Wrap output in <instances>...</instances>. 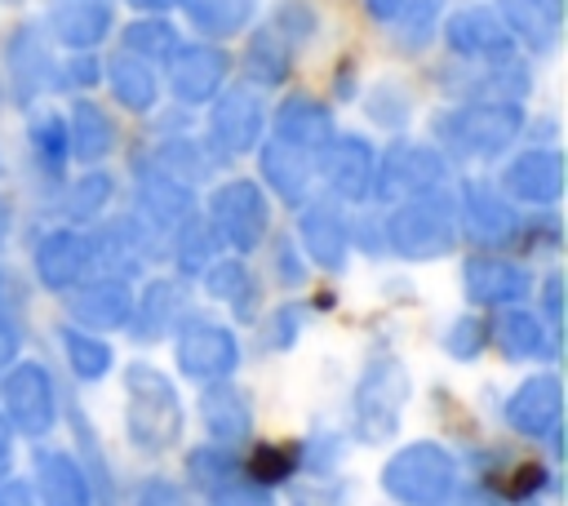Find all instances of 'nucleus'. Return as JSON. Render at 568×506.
Returning <instances> with one entry per match:
<instances>
[{"label": "nucleus", "mask_w": 568, "mask_h": 506, "mask_svg": "<svg viewBox=\"0 0 568 506\" xmlns=\"http://www.w3.org/2000/svg\"><path fill=\"white\" fill-rule=\"evenodd\" d=\"M182 431V404H178V391L164 373L146 368V364H133L129 368V435L142 453H164L173 448Z\"/></svg>", "instance_id": "obj_1"}, {"label": "nucleus", "mask_w": 568, "mask_h": 506, "mask_svg": "<svg viewBox=\"0 0 568 506\" xmlns=\"http://www.w3.org/2000/svg\"><path fill=\"white\" fill-rule=\"evenodd\" d=\"M453 457L439 444H408L382 466V488L404 506H439L453 493Z\"/></svg>", "instance_id": "obj_2"}, {"label": "nucleus", "mask_w": 568, "mask_h": 506, "mask_svg": "<svg viewBox=\"0 0 568 506\" xmlns=\"http://www.w3.org/2000/svg\"><path fill=\"white\" fill-rule=\"evenodd\" d=\"M386 240L404 257H439V253H448L453 249V204L439 200L435 191L413 195L408 204H399L390 213Z\"/></svg>", "instance_id": "obj_3"}, {"label": "nucleus", "mask_w": 568, "mask_h": 506, "mask_svg": "<svg viewBox=\"0 0 568 506\" xmlns=\"http://www.w3.org/2000/svg\"><path fill=\"white\" fill-rule=\"evenodd\" d=\"M519 124H524V115H519L515 102H475V107H462V111L444 115L439 138L462 155H493V151L510 146Z\"/></svg>", "instance_id": "obj_4"}, {"label": "nucleus", "mask_w": 568, "mask_h": 506, "mask_svg": "<svg viewBox=\"0 0 568 506\" xmlns=\"http://www.w3.org/2000/svg\"><path fill=\"white\" fill-rule=\"evenodd\" d=\"M408 395V377L395 360H382L364 373V382L355 386V426L364 439H386L399 422V404Z\"/></svg>", "instance_id": "obj_5"}, {"label": "nucleus", "mask_w": 568, "mask_h": 506, "mask_svg": "<svg viewBox=\"0 0 568 506\" xmlns=\"http://www.w3.org/2000/svg\"><path fill=\"white\" fill-rule=\"evenodd\" d=\"M0 408L22 435H44L53 426V382L40 364H13L0 382Z\"/></svg>", "instance_id": "obj_6"}, {"label": "nucleus", "mask_w": 568, "mask_h": 506, "mask_svg": "<svg viewBox=\"0 0 568 506\" xmlns=\"http://www.w3.org/2000/svg\"><path fill=\"white\" fill-rule=\"evenodd\" d=\"M209 226L222 235L231 249H253L266 235V200L253 182H226L217 186L209 204Z\"/></svg>", "instance_id": "obj_7"}, {"label": "nucleus", "mask_w": 568, "mask_h": 506, "mask_svg": "<svg viewBox=\"0 0 568 506\" xmlns=\"http://www.w3.org/2000/svg\"><path fill=\"white\" fill-rule=\"evenodd\" d=\"M226 80V53L217 44H182L169 53V84L182 102H213Z\"/></svg>", "instance_id": "obj_8"}, {"label": "nucleus", "mask_w": 568, "mask_h": 506, "mask_svg": "<svg viewBox=\"0 0 568 506\" xmlns=\"http://www.w3.org/2000/svg\"><path fill=\"white\" fill-rule=\"evenodd\" d=\"M444 36H448L453 53H462V58H510V44H515V36L506 31L501 13L497 9H484V4L457 9L448 18Z\"/></svg>", "instance_id": "obj_9"}, {"label": "nucleus", "mask_w": 568, "mask_h": 506, "mask_svg": "<svg viewBox=\"0 0 568 506\" xmlns=\"http://www.w3.org/2000/svg\"><path fill=\"white\" fill-rule=\"evenodd\" d=\"M262 133V102L253 89H231L213 102V120H209V138L226 151V155H244Z\"/></svg>", "instance_id": "obj_10"}, {"label": "nucleus", "mask_w": 568, "mask_h": 506, "mask_svg": "<svg viewBox=\"0 0 568 506\" xmlns=\"http://www.w3.org/2000/svg\"><path fill=\"white\" fill-rule=\"evenodd\" d=\"M240 360V346L217 324H186L178 333V364L191 377H226Z\"/></svg>", "instance_id": "obj_11"}, {"label": "nucleus", "mask_w": 568, "mask_h": 506, "mask_svg": "<svg viewBox=\"0 0 568 506\" xmlns=\"http://www.w3.org/2000/svg\"><path fill=\"white\" fill-rule=\"evenodd\" d=\"M439 178H444V160L430 146L399 142L386 151L382 178H373V182H382V195H426Z\"/></svg>", "instance_id": "obj_12"}, {"label": "nucleus", "mask_w": 568, "mask_h": 506, "mask_svg": "<svg viewBox=\"0 0 568 506\" xmlns=\"http://www.w3.org/2000/svg\"><path fill=\"white\" fill-rule=\"evenodd\" d=\"M324 178L337 195L346 200H359L368 195L373 178H377V160H373V146L364 138H328L324 142Z\"/></svg>", "instance_id": "obj_13"}, {"label": "nucleus", "mask_w": 568, "mask_h": 506, "mask_svg": "<svg viewBox=\"0 0 568 506\" xmlns=\"http://www.w3.org/2000/svg\"><path fill=\"white\" fill-rule=\"evenodd\" d=\"M506 191L532 204H555L564 191V155L559 151H524L510 169H506Z\"/></svg>", "instance_id": "obj_14"}, {"label": "nucleus", "mask_w": 568, "mask_h": 506, "mask_svg": "<svg viewBox=\"0 0 568 506\" xmlns=\"http://www.w3.org/2000/svg\"><path fill=\"white\" fill-rule=\"evenodd\" d=\"M36 484H40L44 506H93V488H89V479L71 453L40 448L36 453Z\"/></svg>", "instance_id": "obj_15"}, {"label": "nucleus", "mask_w": 568, "mask_h": 506, "mask_svg": "<svg viewBox=\"0 0 568 506\" xmlns=\"http://www.w3.org/2000/svg\"><path fill=\"white\" fill-rule=\"evenodd\" d=\"M275 133H280V142H288V146H302V151H324V142L333 138V115L315 102V98H306V93H293V98H284V107L275 111Z\"/></svg>", "instance_id": "obj_16"}, {"label": "nucleus", "mask_w": 568, "mask_h": 506, "mask_svg": "<svg viewBox=\"0 0 568 506\" xmlns=\"http://www.w3.org/2000/svg\"><path fill=\"white\" fill-rule=\"evenodd\" d=\"M89 262H93V244L84 235H75V231H53L36 249V271H40V280L49 289H71L84 275Z\"/></svg>", "instance_id": "obj_17"}, {"label": "nucleus", "mask_w": 568, "mask_h": 506, "mask_svg": "<svg viewBox=\"0 0 568 506\" xmlns=\"http://www.w3.org/2000/svg\"><path fill=\"white\" fill-rule=\"evenodd\" d=\"M506 422L519 435H555L559 422V382L555 377H532L515 391V399L506 404Z\"/></svg>", "instance_id": "obj_18"}, {"label": "nucleus", "mask_w": 568, "mask_h": 506, "mask_svg": "<svg viewBox=\"0 0 568 506\" xmlns=\"http://www.w3.org/2000/svg\"><path fill=\"white\" fill-rule=\"evenodd\" d=\"M462 209H466V222L479 240H510L519 231V217H515L510 200L488 182H466L462 186Z\"/></svg>", "instance_id": "obj_19"}, {"label": "nucleus", "mask_w": 568, "mask_h": 506, "mask_svg": "<svg viewBox=\"0 0 568 506\" xmlns=\"http://www.w3.org/2000/svg\"><path fill=\"white\" fill-rule=\"evenodd\" d=\"M129 311H133V297H129L124 280H115V275L93 280V284L71 293V315L89 328H120L129 320Z\"/></svg>", "instance_id": "obj_20"}, {"label": "nucleus", "mask_w": 568, "mask_h": 506, "mask_svg": "<svg viewBox=\"0 0 568 506\" xmlns=\"http://www.w3.org/2000/svg\"><path fill=\"white\" fill-rule=\"evenodd\" d=\"M532 289L528 271L506 262V257H475L466 262V293L475 302H515Z\"/></svg>", "instance_id": "obj_21"}, {"label": "nucleus", "mask_w": 568, "mask_h": 506, "mask_svg": "<svg viewBox=\"0 0 568 506\" xmlns=\"http://www.w3.org/2000/svg\"><path fill=\"white\" fill-rule=\"evenodd\" d=\"M9 80H13V93L22 102H31L49 80H53V62H49V49L40 44L36 27H22L13 40H9Z\"/></svg>", "instance_id": "obj_22"}, {"label": "nucleus", "mask_w": 568, "mask_h": 506, "mask_svg": "<svg viewBox=\"0 0 568 506\" xmlns=\"http://www.w3.org/2000/svg\"><path fill=\"white\" fill-rule=\"evenodd\" d=\"M138 204L151 222L178 226L191 213V191H186V182H178V178H169L164 169L151 164V169L138 173Z\"/></svg>", "instance_id": "obj_23"}, {"label": "nucleus", "mask_w": 568, "mask_h": 506, "mask_svg": "<svg viewBox=\"0 0 568 506\" xmlns=\"http://www.w3.org/2000/svg\"><path fill=\"white\" fill-rule=\"evenodd\" d=\"M49 27H53V36H58L62 44L89 49V44H98V40L106 36L111 9H106V0H62V4L53 9Z\"/></svg>", "instance_id": "obj_24"}, {"label": "nucleus", "mask_w": 568, "mask_h": 506, "mask_svg": "<svg viewBox=\"0 0 568 506\" xmlns=\"http://www.w3.org/2000/svg\"><path fill=\"white\" fill-rule=\"evenodd\" d=\"M262 173H266V182L288 200V204H297L302 195H306V186H311V173H315V155L311 151H302V146H288V142H271L266 151H262Z\"/></svg>", "instance_id": "obj_25"}, {"label": "nucleus", "mask_w": 568, "mask_h": 506, "mask_svg": "<svg viewBox=\"0 0 568 506\" xmlns=\"http://www.w3.org/2000/svg\"><path fill=\"white\" fill-rule=\"evenodd\" d=\"M102 75H106V84H111V93H115L120 107H129V111H151L155 107L160 84H155V71L146 67V58L120 53V58L106 62Z\"/></svg>", "instance_id": "obj_26"}, {"label": "nucleus", "mask_w": 568, "mask_h": 506, "mask_svg": "<svg viewBox=\"0 0 568 506\" xmlns=\"http://www.w3.org/2000/svg\"><path fill=\"white\" fill-rule=\"evenodd\" d=\"M111 151V120L93 102H75L67 120V155L75 160H102Z\"/></svg>", "instance_id": "obj_27"}, {"label": "nucleus", "mask_w": 568, "mask_h": 506, "mask_svg": "<svg viewBox=\"0 0 568 506\" xmlns=\"http://www.w3.org/2000/svg\"><path fill=\"white\" fill-rule=\"evenodd\" d=\"M302 235H306V249H311L315 262H324V266H333V271L342 266V257H346V222H342L328 204H311V209H306Z\"/></svg>", "instance_id": "obj_28"}, {"label": "nucleus", "mask_w": 568, "mask_h": 506, "mask_svg": "<svg viewBox=\"0 0 568 506\" xmlns=\"http://www.w3.org/2000/svg\"><path fill=\"white\" fill-rule=\"evenodd\" d=\"M501 22L510 36H524L532 49H550L559 36V18L541 4V0H506L501 4Z\"/></svg>", "instance_id": "obj_29"}, {"label": "nucleus", "mask_w": 568, "mask_h": 506, "mask_svg": "<svg viewBox=\"0 0 568 506\" xmlns=\"http://www.w3.org/2000/svg\"><path fill=\"white\" fill-rule=\"evenodd\" d=\"M204 422H209L213 439H222V444L244 439L248 435V404H244V395L231 391V386H213L204 395Z\"/></svg>", "instance_id": "obj_30"}, {"label": "nucleus", "mask_w": 568, "mask_h": 506, "mask_svg": "<svg viewBox=\"0 0 568 506\" xmlns=\"http://www.w3.org/2000/svg\"><path fill=\"white\" fill-rule=\"evenodd\" d=\"M382 18H386V31L399 40V49H422L435 27V0H390Z\"/></svg>", "instance_id": "obj_31"}, {"label": "nucleus", "mask_w": 568, "mask_h": 506, "mask_svg": "<svg viewBox=\"0 0 568 506\" xmlns=\"http://www.w3.org/2000/svg\"><path fill=\"white\" fill-rule=\"evenodd\" d=\"M248 75L257 84H280L284 71H288V40L275 31V27H262L253 40H248Z\"/></svg>", "instance_id": "obj_32"}, {"label": "nucleus", "mask_w": 568, "mask_h": 506, "mask_svg": "<svg viewBox=\"0 0 568 506\" xmlns=\"http://www.w3.org/2000/svg\"><path fill=\"white\" fill-rule=\"evenodd\" d=\"M493 337H497V346H501L510 360H532V355H541V324H537L528 311H501L497 324H493Z\"/></svg>", "instance_id": "obj_33"}, {"label": "nucleus", "mask_w": 568, "mask_h": 506, "mask_svg": "<svg viewBox=\"0 0 568 506\" xmlns=\"http://www.w3.org/2000/svg\"><path fill=\"white\" fill-rule=\"evenodd\" d=\"M248 18H253V0H191V22L213 40L235 36Z\"/></svg>", "instance_id": "obj_34"}, {"label": "nucleus", "mask_w": 568, "mask_h": 506, "mask_svg": "<svg viewBox=\"0 0 568 506\" xmlns=\"http://www.w3.org/2000/svg\"><path fill=\"white\" fill-rule=\"evenodd\" d=\"M173 311H178L173 284H169V280H155V284L142 293V306H138V320H133L138 328H133V333H138L142 342H155V337L173 324Z\"/></svg>", "instance_id": "obj_35"}, {"label": "nucleus", "mask_w": 568, "mask_h": 506, "mask_svg": "<svg viewBox=\"0 0 568 506\" xmlns=\"http://www.w3.org/2000/svg\"><path fill=\"white\" fill-rule=\"evenodd\" d=\"M124 44H129L133 58H169V53L178 49V36H173V27L160 22V18H138V22L124 31Z\"/></svg>", "instance_id": "obj_36"}, {"label": "nucleus", "mask_w": 568, "mask_h": 506, "mask_svg": "<svg viewBox=\"0 0 568 506\" xmlns=\"http://www.w3.org/2000/svg\"><path fill=\"white\" fill-rule=\"evenodd\" d=\"M186 466H191V479H195L200 488H209V493H217V488H231V484L240 479V466H235V457H231V453H222V448H195Z\"/></svg>", "instance_id": "obj_37"}, {"label": "nucleus", "mask_w": 568, "mask_h": 506, "mask_svg": "<svg viewBox=\"0 0 568 506\" xmlns=\"http://www.w3.org/2000/svg\"><path fill=\"white\" fill-rule=\"evenodd\" d=\"M178 262L182 271H204L213 262V226L200 217H182L178 222Z\"/></svg>", "instance_id": "obj_38"}, {"label": "nucleus", "mask_w": 568, "mask_h": 506, "mask_svg": "<svg viewBox=\"0 0 568 506\" xmlns=\"http://www.w3.org/2000/svg\"><path fill=\"white\" fill-rule=\"evenodd\" d=\"M62 346H67V360H71V368L80 377H102L106 364H111V346L98 342V337H89V333H80V328H67Z\"/></svg>", "instance_id": "obj_39"}, {"label": "nucleus", "mask_w": 568, "mask_h": 506, "mask_svg": "<svg viewBox=\"0 0 568 506\" xmlns=\"http://www.w3.org/2000/svg\"><path fill=\"white\" fill-rule=\"evenodd\" d=\"M106 195H111V178H102V173L80 178V182L71 186V195H67V217H71V222H89V217H98L102 204H106Z\"/></svg>", "instance_id": "obj_40"}, {"label": "nucleus", "mask_w": 568, "mask_h": 506, "mask_svg": "<svg viewBox=\"0 0 568 506\" xmlns=\"http://www.w3.org/2000/svg\"><path fill=\"white\" fill-rule=\"evenodd\" d=\"M102 253H106L111 266L124 275V271L138 266V257H142V240L133 235L129 222H115V226H106V235H102ZM106 257H102V262H106Z\"/></svg>", "instance_id": "obj_41"}, {"label": "nucleus", "mask_w": 568, "mask_h": 506, "mask_svg": "<svg viewBox=\"0 0 568 506\" xmlns=\"http://www.w3.org/2000/svg\"><path fill=\"white\" fill-rule=\"evenodd\" d=\"M248 475L257 484H280L293 475V453H284L280 444H262L253 457H248Z\"/></svg>", "instance_id": "obj_42"}, {"label": "nucleus", "mask_w": 568, "mask_h": 506, "mask_svg": "<svg viewBox=\"0 0 568 506\" xmlns=\"http://www.w3.org/2000/svg\"><path fill=\"white\" fill-rule=\"evenodd\" d=\"M31 142H36V151H40L49 164H58V160L67 155V120L40 115V120L31 124Z\"/></svg>", "instance_id": "obj_43"}, {"label": "nucleus", "mask_w": 568, "mask_h": 506, "mask_svg": "<svg viewBox=\"0 0 568 506\" xmlns=\"http://www.w3.org/2000/svg\"><path fill=\"white\" fill-rule=\"evenodd\" d=\"M209 293L213 297H240V293H248V271H244V262H213L209 266Z\"/></svg>", "instance_id": "obj_44"}, {"label": "nucleus", "mask_w": 568, "mask_h": 506, "mask_svg": "<svg viewBox=\"0 0 568 506\" xmlns=\"http://www.w3.org/2000/svg\"><path fill=\"white\" fill-rule=\"evenodd\" d=\"M484 346V324L479 320H457L448 333V351L453 355H475Z\"/></svg>", "instance_id": "obj_45"}, {"label": "nucleus", "mask_w": 568, "mask_h": 506, "mask_svg": "<svg viewBox=\"0 0 568 506\" xmlns=\"http://www.w3.org/2000/svg\"><path fill=\"white\" fill-rule=\"evenodd\" d=\"M213 506H271L262 488H248V484H231V488H217L213 493Z\"/></svg>", "instance_id": "obj_46"}, {"label": "nucleus", "mask_w": 568, "mask_h": 506, "mask_svg": "<svg viewBox=\"0 0 568 506\" xmlns=\"http://www.w3.org/2000/svg\"><path fill=\"white\" fill-rule=\"evenodd\" d=\"M546 484V466H519V475L510 479V497H532Z\"/></svg>", "instance_id": "obj_47"}, {"label": "nucleus", "mask_w": 568, "mask_h": 506, "mask_svg": "<svg viewBox=\"0 0 568 506\" xmlns=\"http://www.w3.org/2000/svg\"><path fill=\"white\" fill-rule=\"evenodd\" d=\"M102 71H98V62L93 58H71L67 67H62V84H93Z\"/></svg>", "instance_id": "obj_48"}, {"label": "nucleus", "mask_w": 568, "mask_h": 506, "mask_svg": "<svg viewBox=\"0 0 568 506\" xmlns=\"http://www.w3.org/2000/svg\"><path fill=\"white\" fill-rule=\"evenodd\" d=\"M0 506H31L27 484H0Z\"/></svg>", "instance_id": "obj_49"}, {"label": "nucleus", "mask_w": 568, "mask_h": 506, "mask_svg": "<svg viewBox=\"0 0 568 506\" xmlns=\"http://www.w3.org/2000/svg\"><path fill=\"white\" fill-rule=\"evenodd\" d=\"M280 275H288V284H302V266L293 262V249L280 244Z\"/></svg>", "instance_id": "obj_50"}, {"label": "nucleus", "mask_w": 568, "mask_h": 506, "mask_svg": "<svg viewBox=\"0 0 568 506\" xmlns=\"http://www.w3.org/2000/svg\"><path fill=\"white\" fill-rule=\"evenodd\" d=\"M133 9H146V13H160V9H173L178 0H129Z\"/></svg>", "instance_id": "obj_51"}, {"label": "nucleus", "mask_w": 568, "mask_h": 506, "mask_svg": "<svg viewBox=\"0 0 568 506\" xmlns=\"http://www.w3.org/2000/svg\"><path fill=\"white\" fill-rule=\"evenodd\" d=\"M4 226H9V204L0 200V240H4Z\"/></svg>", "instance_id": "obj_52"}, {"label": "nucleus", "mask_w": 568, "mask_h": 506, "mask_svg": "<svg viewBox=\"0 0 568 506\" xmlns=\"http://www.w3.org/2000/svg\"><path fill=\"white\" fill-rule=\"evenodd\" d=\"M4 470H9V448L0 444V475H4Z\"/></svg>", "instance_id": "obj_53"}, {"label": "nucleus", "mask_w": 568, "mask_h": 506, "mask_svg": "<svg viewBox=\"0 0 568 506\" xmlns=\"http://www.w3.org/2000/svg\"><path fill=\"white\" fill-rule=\"evenodd\" d=\"M506 506H528V502H524V497H510V502H506Z\"/></svg>", "instance_id": "obj_54"}, {"label": "nucleus", "mask_w": 568, "mask_h": 506, "mask_svg": "<svg viewBox=\"0 0 568 506\" xmlns=\"http://www.w3.org/2000/svg\"><path fill=\"white\" fill-rule=\"evenodd\" d=\"M386 4H390V0H373V9H377V13H382V9H386Z\"/></svg>", "instance_id": "obj_55"}, {"label": "nucleus", "mask_w": 568, "mask_h": 506, "mask_svg": "<svg viewBox=\"0 0 568 506\" xmlns=\"http://www.w3.org/2000/svg\"><path fill=\"white\" fill-rule=\"evenodd\" d=\"M0 444H4V422H0Z\"/></svg>", "instance_id": "obj_56"}]
</instances>
